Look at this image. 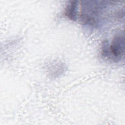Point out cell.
Wrapping results in <instances>:
<instances>
[{"mask_svg": "<svg viewBox=\"0 0 125 125\" xmlns=\"http://www.w3.org/2000/svg\"><path fill=\"white\" fill-rule=\"evenodd\" d=\"M83 2L82 4L81 20L84 23L96 24L98 18L105 4L100 1H84Z\"/></svg>", "mask_w": 125, "mask_h": 125, "instance_id": "2", "label": "cell"}, {"mask_svg": "<svg viewBox=\"0 0 125 125\" xmlns=\"http://www.w3.org/2000/svg\"><path fill=\"white\" fill-rule=\"evenodd\" d=\"M125 54V40L124 34H119L113 38L110 45L105 42L103 43L102 55L115 61L121 60Z\"/></svg>", "mask_w": 125, "mask_h": 125, "instance_id": "1", "label": "cell"}, {"mask_svg": "<svg viewBox=\"0 0 125 125\" xmlns=\"http://www.w3.org/2000/svg\"><path fill=\"white\" fill-rule=\"evenodd\" d=\"M78 3L76 0L71 1L65 9L64 15L70 20L76 21L77 19Z\"/></svg>", "mask_w": 125, "mask_h": 125, "instance_id": "3", "label": "cell"}]
</instances>
